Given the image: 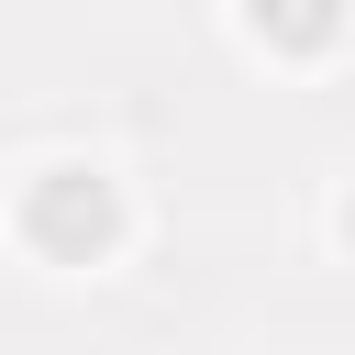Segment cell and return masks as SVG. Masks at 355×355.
Masks as SVG:
<instances>
[{
    "instance_id": "1",
    "label": "cell",
    "mask_w": 355,
    "mask_h": 355,
    "mask_svg": "<svg viewBox=\"0 0 355 355\" xmlns=\"http://www.w3.org/2000/svg\"><path fill=\"white\" fill-rule=\"evenodd\" d=\"M22 222H33V244H55V255H100V244H111V189H100L89 166H44V189L22 200Z\"/></svg>"
},
{
    "instance_id": "2",
    "label": "cell",
    "mask_w": 355,
    "mask_h": 355,
    "mask_svg": "<svg viewBox=\"0 0 355 355\" xmlns=\"http://www.w3.org/2000/svg\"><path fill=\"white\" fill-rule=\"evenodd\" d=\"M255 33H288V44H322V33H333V0H255Z\"/></svg>"
},
{
    "instance_id": "3",
    "label": "cell",
    "mask_w": 355,
    "mask_h": 355,
    "mask_svg": "<svg viewBox=\"0 0 355 355\" xmlns=\"http://www.w3.org/2000/svg\"><path fill=\"white\" fill-rule=\"evenodd\" d=\"M344 244H355V211H344Z\"/></svg>"
}]
</instances>
